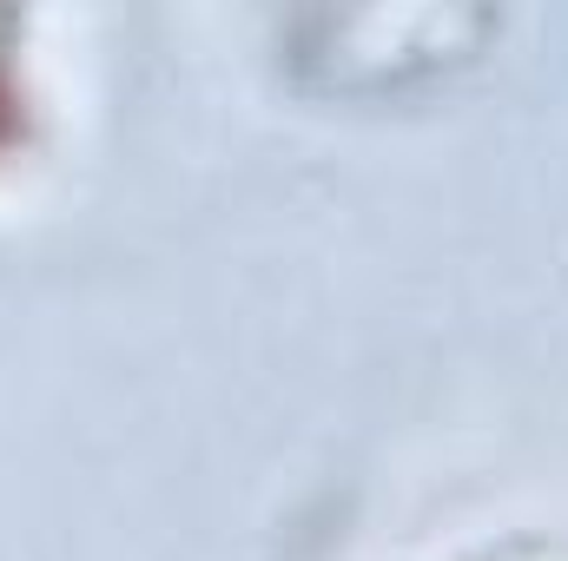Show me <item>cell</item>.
<instances>
[{
  "instance_id": "obj_1",
  "label": "cell",
  "mask_w": 568,
  "mask_h": 561,
  "mask_svg": "<svg viewBox=\"0 0 568 561\" xmlns=\"http://www.w3.org/2000/svg\"><path fill=\"white\" fill-rule=\"evenodd\" d=\"M27 86H20V67H13V47H0V159H13L27 145Z\"/></svg>"
}]
</instances>
